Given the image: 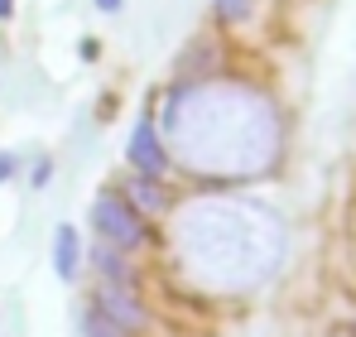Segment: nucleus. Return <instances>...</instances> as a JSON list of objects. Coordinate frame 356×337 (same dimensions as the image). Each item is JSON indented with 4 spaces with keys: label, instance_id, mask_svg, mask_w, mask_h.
Here are the masks:
<instances>
[{
    "label": "nucleus",
    "instance_id": "nucleus-1",
    "mask_svg": "<svg viewBox=\"0 0 356 337\" xmlns=\"http://www.w3.org/2000/svg\"><path fill=\"white\" fill-rule=\"evenodd\" d=\"M92 231H97V241L120 246V251H145V246L154 241L149 222L120 198L116 188H102V193L92 198Z\"/></svg>",
    "mask_w": 356,
    "mask_h": 337
},
{
    "label": "nucleus",
    "instance_id": "nucleus-2",
    "mask_svg": "<svg viewBox=\"0 0 356 337\" xmlns=\"http://www.w3.org/2000/svg\"><path fill=\"white\" fill-rule=\"evenodd\" d=\"M92 313L102 323H111L116 333L125 337H140L149 328V308L140 304V289H120V284H97L92 294Z\"/></svg>",
    "mask_w": 356,
    "mask_h": 337
},
{
    "label": "nucleus",
    "instance_id": "nucleus-3",
    "mask_svg": "<svg viewBox=\"0 0 356 337\" xmlns=\"http://www.w3.org/2000/svg\"><path fill=\"white\" fill-rule=\"evenodd\" d=\"M125 164L135 168V173H149V178H164L169 173V145L159 140V125L149 116L135 120V130L125 140Z\"/></svg>",
    "mask_w": 356,
    "mask_h": 337
},
{
    "label": "nucleus",
    "instance_id": "nucleus-4",
    "mask_svg": "<svg viewBox=\"0 0 356 337\" xmlns=\"http://www.w3.org/2000/svg\"><path fill=\"white\" fill-rule=\"evenodd\" d=\"M116 193L145 217V222H159V217L169 212V188H164V178H149V173H135V168H130V173L120 178Z\"/></svg>",
    "mask_w": 356,
    "mask_h": 337
},
{
    "label": "nucleus",
    "instance_id": "nucleus-5",
    "mask_svg": "<svg viewBox=\"0 0 356 337\" xmlns=\"http://www.w3.org/2000/svg\"><path fill=\"white\" fill-rule=\"evenodd\" d=\"M87 265H92V275H97L102 284H120V289H140V270H135L130 251H120V246H106V241H97V246L87 251Z\"/></svg>",
    "mask_w": 356,
    "mask_h": 337
},
{
    "label": "nucleus",
    "instance_id": "nucleus-6",
    "mask_svg": "<svg viewBox=\"0 0 356 337\" xmlns=\"http://www.w3.org/2000/svg\"><path fill=\"white\" fill-rule=\"evenodd\" d=\"M54 270H58L63 284H72L77 270H82V236H77L72 222H63L58 231H54Z\"/></svg>",
    "mask_w": 356,
    "mask_h": 337
},
{
    "label": "nucleus",
    "instance_id": "nucleus-7",
    "mask_svg": "<svg viewBox=\"0 0 356 337\" xmlns=\"http://www.w3.org/2000/svg\"><path fill=\"white\" fill-rule=\"evenodd\" d=\"M212 5H217V19L222 24H245L250 10H255V0H212Z\"/></svg>",
    "mask_w": 356,
    "mask_h": 337
},
{
    "label": "nucleus",
    "instance_id": "nucleus-8",
    "mask_svg": "<svg viewBox=\"0 0 356 337\" xmlns=\"http://www.w3.org/2000/svg\"><path fill=\"white\" fill-rule=\"evenodd\" d=\"M82 328H87V337H125V333H116L111 323H102L92 308H87V318H82Z\"/></svg>",
    "mask_w": 356,
    "mask_h": 337
},
{
    "label": "nucleus",
    "instance_id": "nucleus-9",
    "mask_svg": "<svg viewBox=\"0 0 356 337\" xmlns=\"http://www.w3.org/2000/svg\"><path fill=\"white\" fill-rule=\"evenodd\" d=\"M49 173H54V159H39L34 173H29V188H44V183H49Z\"/></svg>",
    "mask_w": 356,
    "mask_h": 337
},
{
    "label": "nucleus",
    "instance_id": "nucleus-10",
    "mask_svg": "<svg viewBox=\"0 0 356 337\" xmlns=\"http://www.w3.org/2000/svg\"><path fill=\"white\" fill-rule=\"evenodd\" d=\"M10 178H15V155L0 150V183H10Z\"/></svg>",
    "mask_w": 356,
    "mask_h": 337
},
{
    "label": "nucleus",
    "instance_id": "nucleus-11",
    "mask_svg": "<svg viewBox=\"0 0 356 337\" xmlns=\"http://www.w3.org/2000/svg\"><path fill=\"white\" fill-rule=\"evenodd\" d=\"M97 10H102V15H120V10H125V0H97Z\"/></svg>",
    "mask_w": 356,
    "mask_h": 337
},
{
    "label": "nucleus",
    "instance_id": "nucleus-12",
    "mask_svg": "<svg viewBox=\"0 0 356 337\" xmlns=\"http://www.w3.org/2000/svg\"><path fill=\"white\" fill-rule=\"evenodd\" d=\"M15 15V0H0V19H10Z\"/></svg>",
    "mask_w": 356,
    "mask_h": 337
},
{
    "label": "nucleus",
    "instance_id": "nucleus-13",
    "mask_svg": "<svg viewBox=\"0 0 356 337\" xmlns=\"http://www.w3.org/2000/svg\"><path fill=\"white\" fill-rule=\"evenodd\" d=\"M337 337H347V333H337ZM352 337H356V328H352Z\"/></svg>",
    "mask_w": 356,
    "mask_h": 337
}]
</instances>
